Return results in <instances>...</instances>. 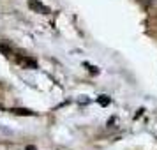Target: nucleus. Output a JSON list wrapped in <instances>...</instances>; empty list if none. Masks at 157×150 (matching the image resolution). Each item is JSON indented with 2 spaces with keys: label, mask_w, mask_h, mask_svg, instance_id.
Masks as SVG:
<instances>
[{
  "label": "nucleus",
  "mask_w": 157,
  "mask_h": 150,
  "mask_svg": "<svg viewBox=\"0 0 157 150\" xmlns=\"http://www.w3.org/2000/svg\"><path fill=\"white\" fill-rule=\"evenodd\" d=\"M16 60H18V64H21L25 65V67H32V69H36L37 64H36V60H32V58H25V57H16Z\"/></svg>",
  "instance_id": "1"
},
{
  "label": "nucleus",
  "mask_w": 157,
  "mask_h": 150,
  "mask_svg": "<svg viewBox=\"0 0 157 150\" xmlns=\"http://www.w3.org/2000/svg\"><path fill=\"white\" fill-rule=\"evenodd\" d=\"M30 7H32V9H36V11H39V13L43 11L44 14H46V13H50V9H48V7H44L43 4H37L36 0H30Z\"/></svg>",
  "instance_id": "2"
},
{
  "label": "nucleus",
  "mask_w": 157,
  "mask_h": 150,
  "mask_svg": "<svg viewBox=\"0 0 157 150\" xmlns=\"http://www.w3.org/2000/svg\"><path fill=\"white\" fill-rule=\"evenodd\" d=\"M13 113H16V115H34V111H30V110H13Z\"/></svg>",
  "instance_id": "3"
},
{
  "label": "nucleus",
  "mask_w": 157,
  "mask_h": 150,
  "mask_svg": "<svg viewBox=\"0 0 157 150\" xmlns=\"http://www.w3.org/2000/svg\"><path fill=\"white\" fill-rule=\"evenodd\" d=\"M99 102H101V104H108L109 101L106 99V95H101V97H99Z\"/></svg>",
  "instance_id": "4"
}]
</instances>
